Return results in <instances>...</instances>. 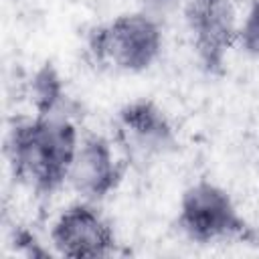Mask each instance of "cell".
Instances as JSON below:
<instances>
[{
	"instance_id": "3",
	"label": "cell",
	"mask_w": 259,
	"mask_h": 259,
	"mask_svg": "<svg viewBox=\"0 0 259 259\" xmlns=\"http://www.w3.org/2000/svg\"><path fill=\"white\" fill-rule=\"evenodd\" d=\"M245 223L231 194L223 186L210 180H198L182 192L178 206V229L190 241H225L239 235Z\"/></svg>"
},
{
	"instance_id": "6",
	"label": "cell",
	"mask_w": 259,
	"mask_h": 259,
	"mask_svg": "<svg viewBox=\"0 0 259 259\" xmlns=\"http://www.w3.org/2000/svg\"><path fill=\"white\" fill-rule=\"evenodd\" d=\"M121 178V166L113 144L99 136H81L71 158L65 186H69L81 200L97 202L107 196Z\"/></svg>"
},
{
	"instance_id": "4",
	"label": "cell",
	"mask_w": 259,
	"mask_h": 259,
	"mask_svg": "<svg viewBox=\"0 0 259 259\" xmlns=\"http://www.w3.org/2000/svg\"><path fill=\"white\" fill-rule=\"evenodd\" d=\"M117 138L132 162L150 164L176 150L178 138L170 117L154 101L138 99L117 115Z\"/></svg>"
},
{
	"instance_id": "1",
	"label": "cell",
	"mask_w": 259,
	"mask_h": 259,
	"mask_svg": "<svg viewBox=\"0 0 259 259\" xmlns=\"http://www.w3.org/2000/svg\"><path fill=\"white\" fill-rule=\"evenodd\" d=\"M81 134L73 117L34 115L14 123L6 138V156L14 176L28 188L51 194L65 186Z\"/></svg>"
},
{
	"instance_id": "7",
	"label": "cell",
	"mask_w": 259,
	"mask_h": 259,
	"mask_svg": "<svg viewBox=\"0 0 259 259\" xmlns=\"http://www.w3.org/2000/svg\"><path fill=\"white\" fill-rule=\"evenodd\" d=\"M241 18L237 0H190L186 22L206 65H217L227 49L237 42Z\"/></svg>"
},
{
	"instance_id": "8",
	"label": "cell",
	"mask_w": 259,
	"mask_h": 259,
	"mask_svg": "<svg viewBox=\"0 0 259 259\" xmlns=\"http://www.w3.org/2000/svg\"><path fill=\"white\" fill-rule=\"evenodd\" d=\"M237 42L247 55L259 59V0H251V4L247 6L241 18Z\"/></svg>"
},
{
	"instance_id": "5",
	"label": "cell",
	"mask_w": 259,
	"mask_h": 259,
	"mask_svg": "<svg viewBox=\"0 0 259 259\" xmlns=\"http://www.w3.org/2000/svg\"><path fill=\"white\" fill-rule=\"evenodd\" d=\"M51 245L59 255L95 259L107 257L115 247L109 221L95 202L81 200L65 208L51 227Z\"/></svg>"
},
{
	"instance_id": "2",
	"label": "cell",
	"mask_w": 259,
	"mask_h": 259,
	"mask_svg": "<svg viewBox=\"0 0 259 259\" xmlns=\"http://www.w3.org/2000/svg\"><path fill=\"white\" fill-rule=\"evenodd\" d=\"M164 32L160 20L148 12L121 14L89 36V51L97 63L119 73H144L162 55Z\"/></svg>"
}]
</instances>
